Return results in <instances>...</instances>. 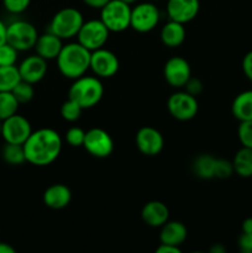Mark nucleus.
Masks as SVG:
<instances>
[{
  "instance_id": "nucleus-6",
  "label": "nucleus",
  "mask_w": 252,
  "mask_h": 253,
  "mask_svg": "<svg viewBox=\"0 0 252 253\" xmlns=\"http://www.w3.org/2000/svg\"><path fill=\"white\" fill-rule=\"evenodd\" d=\"M39 39L37 29L26 20H15L6 27V42L19 52L34 48Z\"/></svg>"
},
{
  "instance_id": "nucleus-43",
  "label": "nucleus",
  "mask_w": 252,
  "mask_h": 253,
  "mask_svg": "<svg viewBox=\"0 0 252 253\" xmlns=\"http://www.w3.org/2000/svg\"><path fill=\"white\" fill-rule=\"evenodd\" d=\"M225 251H226V249H225L221 244H215L214 246L210 249V252L211 253H224Z\"/></svg>"
},
{
  "instance_id": "nucleus-18",
  "label": "nucleus",
  "mask_w": 252,
  "mask_h": 253,
  "mask_svg": "<svg viewBox=\"0 0 252 253\" xmlns=\"http://www.w3.org/2000/svg\"><path fill=\"white\" fill-rule=\"evenodd\" d=\"M42 199H43V204L49 209L61 210L68 207L71 203L72 192L67 185L57 183V184L49 185L44 190Z\"/></svg>"
},
{
  "instance_id": "nucleus-21",
  "label": "nucleus",
  "mask_w": 252,
  "mask_h": 253,
  "mask_svg": "<svg viewBox=\"0 0 252 253\" xmlns=\"http://www.w3.org/2000/svg\"><path fill=\"white\" fill-rule=\"evenodd\" d=\"M185 27L180 22L169 20L165 26L161 29V41L165 46L169 48H177L185 40Z\"/></svg>"
},
{
  "instance_id": "nucleus-14",
  "label": "nucleus",
  "mask_w": 252,
  "mask_h": 253,
  "mask_svg": "<svg viewBox=\"0 0 252 253\" xmlns=\"http://www.w3.org/2000/svg\"><path fill=\"white\" fill-rule=\"evenodd\" d=\"M136 147L142 155L153 157L162 152L165 147V138L162 133L155 127L143 126L136 133Z\"/></svg>"
},
{
  "instance_id": "nucleus-40",
  "label": "nucleus",
  "mask_w": 252,
  "mask_h": 253,
  "mask_svg": "<svg viewBox=\"0 0 252 253\" xmlns=\"http://www.w3.org/2000/svg\"><path fill=\"white\" fill-rule=\"evenodd\" d=\"M241 230L242 232H246V234H252V216L246 217V219L242 221Z\"/></svg>"
},
{
  "instance_id": "nucleus-19",
  "label": "nucleus",
  "mask_w": 252,
  "mask_h": 253,
  "mask_svg": "<svg viewBox=\"0 0 252 253\" xmlns=\"http://www.w3.org/2000/svg\"><path fill=\"white\" fill-rule=\"evenodd\" d=\"M62 41L63 40L59 39L58 36L47 31L43 35H39V39H37L34 48L36 51V54H39L46 61H51V59H56L58 57L59 52L63 47Z\"/></svg>"
},
{
  "instance_id": "nucleus-1",
  "label": "nucleus",
  "mask_w": 252,
  "mask_h": 253,
  "mask_svg": "<svg viewBox=\"0 0 252 253\" xmlns=\"http://www.w3.org/2000/svg\"><path fill=\"white\" fill-rule=\"evenodd\" d=\"M26 162L46 167L58 158L62 151V137L56 130L42 127L32 131L24 143Z\"/></svg>"
},
{
  "instance_id": "nucleus-16",
  "label": "nucleus",
  "mask_w": 252,
  "mask_h": 253,
  "mask_svg": "<svg viewBox=\"0 0 252 253\" xmlns=\"http://www.w3.org/2000/svg\"><path fill=\"white\" fill-rule=\"evenodd\" d=\"M21 76V81L27 82V83L36 84L44 78L48 71L47 61L39 54L29 56L21 61V63L17 66Z\"/></svg>"
},
{
  "instance_id": "nucleus-12",
  "label": "nucleus",
  "mask_w": 252,
  "mask_h": 253,
  "mask_svg": "<svg viewBox=\"0 0 252 253\" xmlns=\"http://www.w3.org/2000/svg\"><path fill=\"white\" fill-rule=\"evenodd\" d=\"M120 68V62L118 56L113 51L106 48H99L91 51L90 54V71L98 78H111L118 73Z\"/></svg>"
},
{
  "instance_id": "nucleus-31",
  "label": "nucleus",
  "mask_w": 252,
  "mask_h": 253,
  "mask_svg": "<svg viewBox=\"0 0 252 253\" xmlns=\"http://www.w3.org/2000/svg\"><path fill=\"white\" fill-rule=\"evenodd\" d=\"M237 137L242 147L252 148V120L240 123L237 128Z\"/></svg>"
},
{
  "instance_id": "nucleus-38",
  "label": "nucleus",
  "mask_w": 252,
  "mask_h": 253,
  "mask_svg": "<svg viewBox=\"0 0 252 253\" xmlns=\"http://www.w3.org/2000/svg\"><path fill=\"white\" fill-rule=\"evenodd\" d=\"M157 253H180L182 250L178 246H173V245H167V244H161L160 246L156 249Z\"/></svg>"
},
{
  "instance_id": "nucleus-13",
  "label": "nucleus",
  "mask_w": 252,
  "mask_h": 253,
  "mask_svg": "<svg viewBox=\"0 0 252 253\" xmlns=\"http://www.w3.org/2000/svg\"><path fill=\"white\" fill-rule=\"evenodd\" d=\"M163 76L166 82L173 88H183L192 77L189 62L179 56L172 57L165 63Z\"/></svg>"
},
{
  "instance_id": "nucleus-36",
  "label": "nucleus",
  "mask_w": 252,
  "mask_h": 253,
  "mask_svg": "<svg viewBox=\"0 0 252 253\" xmlns=\"http://www.w3.org/2000/svg\"><path fill=\"white\" fill-rule=\"evenodd\" d=\"M237 246L242 253H252V234L242 232L237 241Z\"/></svg>"
},
{
  "instance_id": "nucleus-8",
  "label": "nucleus",
  "mask_w": 252,
  "mask_h": 253,
  "mask_svg": "<svg viewBox=\"0 0 252 253\" xmlns=\"http://www.w3.org/2000/svg\"><path fill=\"white\" fill-rule=\"evenodd\" d=\"M161 20L160 9L153 2H138L131 9L130 27L140 34L152 31Z\"/></svg>"
},
{
  "instance_id": "nucleus-27",
  "label": "nucleus",
  "mask_w": 252,
  "mask_h": 253,
  "mask_svg": "<svg viewBox=\"0 0 252 253\" xmlns=\"http://www.w3.org/2000/svg\"><path fill=\"white\" fill-rule=\"evenodd\" d=\"M19 105V101L11 91H0V121L16 114Z\"/></svg>"
},
{
  "instance_id": "nucleus-2",
  "label": "nucleus",
  "mask_w": 252,
  "mask_h": 253,
  "mask_svg": "<svg viewBox=\"0 0 252 253\" xmlns=\"http://www.w3.org/2000/svg\"><path fill=\"white\" fill-rule=\"evenodd\" d=\"M90 54L91 52L79 42L63 44L56 58L59 73L72 81L84 76L90 68Z\"/></svg>"
},
{
  "instance_id": "nucleus-32",
  "label": "nucleus",
  "mask_w": 252,
  "mask_h": 253,
  "mask_svg": "<svg viewBox=\"0 0 252 253\" xmlns=\"http://www.w3.org/2000/svg\"><path fill=\"white\" fill-rule=\"evenodd\" d=\"M85 132L82 127L78 126H72L66 132V141L72 147H83L84 138H85Z\"/></svg>"
},
{
  "instance_id": "nucleus-33",
  "label": "nucleus",
  "mask_w": 252,
  "mask_h": 253,
  "mask_svg": "<svg viewBox=\"0 0 252 253\" xmlns=\"http://www.w3.org/2000/svg\"><path fill=\"white\" fill-rule=\"evenodd\" d=\"M234 166L232 161L225 160V158H217L216 169H215V178L216 179H227L234 174Z\"/></svg>"
},
{
  "instance_id": "nucleus-10",
  "label": "nucleus",
  "mask_w": 252,
  "mask_h": 253,
  "mask_svg": "<svg viewBox=\"0 0 252 253\" xmlns=\"http://www.w3.org/2000/svg\"><path fill=\"white\" fill-rule=\"evenodd\" d=\"M83 147L93 157L106 158L113 153L114 140L104 128L93 127L85 132Z\"/></svg>"
},
{
  "instance_id": "nucleus-37",
  "label": "nucleus",
  "mask_w": 252,
  "mask_h": 253,
  "mask_svg": "<svg viewBox=\"0 0 252 253\" xmlns=\"http://www.w3.org/2000/svg\"><path fill=\"white\" fill-rule=\"evenodd\" d=\"M242 72H244L245 77L252 82V51L247 52L242 59Z\"/></svg>"
},
{
  "instance_id": "nucleus-42",
  "label": "nucleus",
  "mask_w": 252,
  "mask_h": 253,
  "mask_svg": "<svg viewBox=\"0 0 252 253\" xmlns=\"http://www.w3.org/2000/svg\"><path fill=\"white\" fill-rule=\"evenodd\" d=\"M0 253H15V249L6 242H0Z\"/></svg>"
},
{
  "instance_id": "nucleus-35",
  "label": "nucleus",
  "mask_w": 252,
  "mask_h": 253,
  "mask_svg": "<svg viewBox=\"0 0 252 253\" xmlns=\"http://www.w3.org/2000/svg\"><path fill=\"white\" fill-rule=\"evenodd\" d=\"M185 89V91L192 95L198 96L199 94L203 93V89H204V85H203V82L200 81L199 78H195V77H190L189 81L185 83V85L183 86Z\"/></svg>"
},
{
  "instance_id": "nucleus-22",
  "label": "nucleus",
  "mask_w": 252,
  "mask_h": 253,
  "mask_svg": "<svg viewBox=\"0 0 252 253\" xmlns=\"http://www.w3.org/2000/svg\"><path fill=\"white\" fill-rule=\"evenodd\" d=\"M231 113L236 120H252V90L241 91L235 96L231 104Z\"/></svg>"
},
{
  "instance_id": "nucleus-34",
  "label": "nucleus",
  "mask_w": 252,
  "mask_h": 253,
  "mask_svg": "<svg viewBox=\"0 0 252 253\" xmlns=\"http://www.w3.org/2000/svg\"><path fill=\"white\" fill-rule=\"evenodd\" d=\"M31 4V0H2L5 10L12 15H19L26 11Z\"/></svg>"
},
{
  "instance_id": "nucleus-30",
  "label": "nucleus",
  "mask_w": 252,
  "mask_h": 253,
  "mask_svg": "<svg viewBox=\"0 0 252 253\" xmlns=\"http://www.w3.org/2000/svg\"><path fill=\"white\" fill-rule=\"evenodd\" d=\"M19 51L10 43L0 46V66H16Z\"/></svg>"
},
{
  "instance_id": "nucleus-20",
  "label": "nucleus",
  "mask_w": 252,
  "mask_h": 253,
  "mask_svg": "<svg viewBox=\"0 0 252 253\" xmlns=\"http://www.w3.org/2000/svg\"><path fill=\"white\" fill-rule=\"evenodd\" d=\"M188 230L185 225L180 221H169L168 220L163 226H161L160 241L161 244L173 245L179 247L187 240Z\"/></svg>"
},
{
  "instance_id": "nucleus-7",
  "label": "nucleus",
  "mask_w": 252,
  "mask_h": 253,
  "mask_svg": "<svg viewBox=\"0 0 252 253\" xmlns=\"http://www.w3.org/2000/svg\"><path fill=\"white\" fill-rule=\"evenodd\" d=\"M110 31L108 27L103 24L100 19H93L89 21H84L79 30L77 39L79 43L85 47L89 51H95V49L103 48L108 42Z\"/></svg>"
},
{
  "instance_id": "nucleus-39",
  "label": "nucleus",
  "mask_w": 252,
  "mask_h": 253,
  "mask_svg": "<svg viewBox=\"0 0 252 253\" xmlns=\"http://www.w3.org/2000/svg\"><path fill=\"white\" fill-rule=\"evenodd\" d=\"M109 1H110V0H83V2L86 5V6L91 7V9H99V10L103 9Z\"/></svg>"
},
{
  "instance_id": "nucleus-28",
  "label": "nucleus",
  "mask_w": 252,
  "mask_h": 253,
  "mask_svg": "<svg viewBox=\"0 0 252 253\" xmlns=\"http://www.w3.org/2000/svg\"><path fill=\"white\" fill-rule=\"evenodd\" d=\"M84 109L81 105L73 101L72 99H67L61 106V116L63 120L68 121V123H74V121L79 120L82 116Z\"/></svg>"
},
{
  "instance_id": "nucleus-9",
  "label": "nucleus",
  "mask_w": 252,
  "mask_h": 253,
  "mask_svg": "<svg viewBox=\"0 0 252 253\" xmlns=\"http://www.w3.org/2000/svg\"><path fill=\"white\" fill-rule=\"evenodd\" d=\"M167 109L172 118L179 121H189L197 116L199 110L197 96L185 90L175 91L168 98Z\"/></svg>"
},
{
  "instance_id": "nucleus-15",
  "label": "nucleus",
  "mask_w": 252,
  "mask_h": 253,
  "mask_svg": "<svg viewBox=\"0 0 252 253\" xmlns=\"http://www.w3.org/2000/svg\"><path fill=\"white\" fill-rule=\"evenodd\" d=\"M199 10V0H167L166 5L168 19L183 25L194 20Z\"/></svg>"
},
{
  "instance_id": "nucleus-41",
  "label": "nucleus",
  "mask_w": 252,
  "mask_h": 253,
  "mask_svg": "<svg viewBox=\"0 0 252 253\" xmlns=\"http://www.w3.org/2000/svg\"><path fill=\"white\" fill-rule=\"evenodd\" d=\"M6 27L7 25L0 20V46L6 43Z\"/></svg>"
},
{
  "instance_id": "nucleus-23",
  "label": "nucleus",
  "mask_w": 252,
  "mask_h": 253,
  "mask_svg": "<svg viewBox=\"0 0 252 253\" xmlns=\"http://www.w3.org/2000/svg\"><path fill=\"white\" fill-rule=\"evenodd\" d=\"M216 160L212 155H199L193 162V172L200 179H214L216 169Z\"/></svg>"
},
{
  "instance_id": "nucleus-44",
  "label": "nucleus",
  "mask_w": 252,
  "mask_h": 253,
  "mask_svg": "<svg viewBox=\"0 0 252 253\" xmlns=\"http://www.w3.org/2000/svg\"><path fill=\"white\" fill-rule=\"evenodd\" d=\"M123 1H125L126 4H128V5H132V4H135V2H137L138 0H123Z\"/></svg>"
},
{
  "instance_id": "nucleus-24",
  "label": "nucleus",
  "mask_w": 252,
  "mask_h": 253,
  "mask_svg": "<svg viewBox=\"0 0 252 253\" xmlns=\"http://www.w3.org/2000/svg\"><path fill=\"white\" fill-rule=\"evenodd\" d=\"M234 172L241 178L252 177V148L241 147L232 158Z\"/></svg>"
},
{
  "instance_id": "nucleus-25",
  "label": "nucleus",
  "mask_w": 252,
  "mask_h": 253,
  "mask_svg": "<svg viewBox=\"0 0 252 253\" xmlns=\"http://www.w3.org/2000/svg\"><path fill=\"white\" fill-rule=\"evenodd\" d=\"M20 81L17 66H0V91H12Z\"/></svg>"
},
{
  "instance_id": "nucleus-26",
  "label": "nucleus",
  "mask_w": 252,
  "mask_h": 253,
  "mask_svg": "<svg viewBox=\"0 0 252 253\" xmlns=\"http://www.w3.org/2000/svg\"><path fill=\"white\" fill-rule=\"evenodd\" d=\"M1 157L7 165H11V166L22 165V163L26 162L24 145L5 142L4 147H2L1 150Z\"/></svg>"
},
{
  "instance_id": "nucleus-29",
  "label": "nucleus",
  "mask_w": 252,
  "mask_h": 253,
  "mask_svg": "<svg viewBox=\"0 0 252 253\" xmlns=\"http://www.w3.org/2000/svg\"><path fill=\"white\" fill-rule=\"evenodd\" d=\"M19 104H27L34 99L35 96V89L34 84L27 83L25 81H20L19 84L12 89L11 91Z\"/></svg>"
},
{
  "instance_id": "nucleus-17",
  "label": "nucleus",
  "mask_w": 252,
  "mask_h": 253,
  "mask_svg": "<svg viewBox=\"0 0 252 253\" xmlns=\"http://www.w3.org/2000/svg\"><path fill=\"white\" fill-rule=\"evenodd\" d=\"M141 217L148 226L161 227L169 220V210L165 203L152 200L143 205L141 210Z\"/></svg>"
},
{
  "instance_id": "nucleus-5",
  "label": "nucleus",
  "mask_w": 252,
  "mask_h": 253,
  "mask_svg": "<svg viewBox=\"0 0 252 253\" xmlns=\"http://www.w3.org/2000/svg\"><path fill=\"white\" fill-rule=\"evenodd\" d=\"M131 9L123 0H110L100 9V20L110 32H123L130 27Z\"/></svg>"
},
{
  "instance_id": "nucleus-4",
  "label": "nucleus",
  "mask_w": 252,
  "mask_h": 253,
  "mask_svg": "<svg viewBox=\"0 0 252 253\" xmlns=\"http://www.w3.org/2000/svg\"><path fill=\"white\" fill-rule=\"evenodd\" d=\"M83 24V14L78 9L71 6L63 7L53 15L47 31L52 32L62 40H71L77 37Z\"/></svg>"
},
{
  "instance_id": "nucleus-3",
  "label": "nucleus",
  "mask_w": 252,
  "mask_h": 253,
  "mask_svg": "<svg viewBox=\"0 0 252 253\" xmlns=\"http://www.w3.org/2000/svg\"><path fill=\"white\" fill-rule=\"evenodd\" d=\"M104 95V85L100 78L91 76H82L74 79L68 90V98L85 109L94 108L100 103Z\"/></svg>"
},
{
  "instance_id": "nucleus-11",
  "label": "nucleus",
  "mask_w": 252,
  "mask_h": 253,
  "mask_svg": "<svg viewBox=\"0 0 252 253\" xmlns=\"http://www.w3.org/2000/svg\"><path fill=\"white\" fill-rule=\"evenodd\" d=\"M31 132L32 127L30 121L25 116L19 115L17 113L1 121V133L0 135L7 143L24 145Z\"/></svg>"
}]
</instances>
